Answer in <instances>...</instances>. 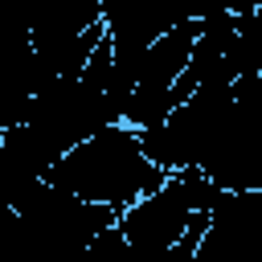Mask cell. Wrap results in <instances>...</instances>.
<instances>
[{
	"mask_svg": "<svg viewBox=\"0 0 262 262\" xmlns=\"http://www.w3.org/2000/svg\"><path fill=\"white\" fill-rule=\"evenodd\" d=\"M168 172L156 168L143 147H139V131L127 127L123 119L90 131L86 139H78L74 147H66L53 168L45 172L49 184L82 196V201H94V205H106V209H123L131 205L135 196H143L147 188H156Z\"/></svg>",
	"mask_w": 262,
	"mask_h": 262,
	"instance_id": "obj_1",
	"label": "cell"
},
{
	"mask_svg": "<svg viewBox=\"0 0 262 262\" xmlns=\"http://www.w3.org/2000/svg\"><path fill=\"white\" fill-rule=\"evenodd\" d=\"M94 25H102V0H29V8H25L29 45L86 33Z\"/></svg>",
	"mask_w": 262,
	"mask_h": 262,
	"instance_id": "obj_4",
	"label": "cell"
},
{
	"mask_svg": "<svg viewBox=\"0 0 262 262\" xmlns=\"http://www.w3.org/2000/svg\"><path fill=\"white\" fill-rule=\"evenodd\" d=\"M221 184L209 180L201 168L168 172L156 188L135 196L115 213V225L131 250V262H164V254L184 237L192 213L209 209L217 201Z\"/></svg>",
	"mask_w": 262,
	"mask_h": 262,
	"instance_id": "obj_2",
	"label": "cell"
},
{
	"mask_svg": "<svg viewBox=\"0 0 262 262\" xmlns=\"http://www.w3.org/2000/svg\"><path fill=\"white\" fill-rule=\"evenodd\" d=\"M221 0H102V33L115 57H139L147 41L180 20L217 12Z\"/></svg>",
	"mask_w": 262,
	"mask_h": 262,
	"instance_id": "obj_3",
	"label": "cell"
}]
</instances>
